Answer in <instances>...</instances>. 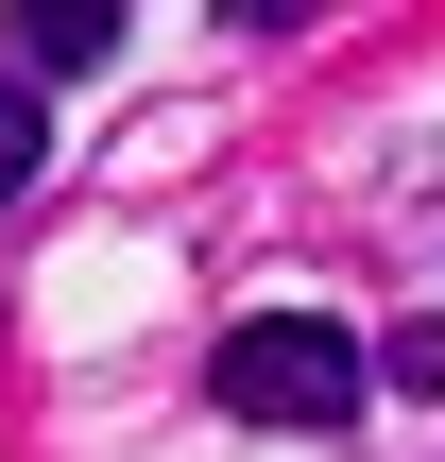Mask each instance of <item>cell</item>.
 <instances>
[{
    "label": "cell",
    "instance_id": "6da1fadb",
    "mask_svg": "<svg viewBox=\"0 0 445 462\" xmlns=\"http://www.w3.org/2000/svg\"><path fill=\"white\" fill-rule=\"evenodd\" d=\"M206 394H223L240 429H343V411L377 394V360H360V326H326V309H257V326H223Z\"/></svg>",
    "mask_w": 445,
    "mask_h": 462
},
{
    "label": "cell",
    "instance_id": "7a4b0ae2",
    "mask_svg": "<svg viewBox=\"0 0 445 462\" xmlns=\"http://www.w3.org/2000/svg\"><path fill=\"white\" fill-rule=\"evenodd\" d=\"M0 34H17L34 69H103V51H120V0H17Z\"/></svg>",
    "mask_w": 445,
    "mask_h": 462
},
{
    "label": "cell",
    "instance_id": "3957f363",
    "mask_svg": "<svg viewBox=\"0 0 445 462\" xmlns=\"http://www.w3.org/2000/svg\"><path fill=\"white\" fill-rule=\"evenodd\" d=\"M34 154H51V120H34V86H0V206L34 189Z\"/></svg>",
    "mask_w": 445,
    "mask_h": 462
},
{
    "label": "cell",
    "instance_id": "277c9868",
    "mask_svg": "<svg viewBox=\"0 0 445 462\" xmlns=\"http://www.w3.org/2000/svg\"><path fill=\"white\" fill-rule=\"evenodd\" d=\"M394 394H445V326H412V343H394Z\"/></svg>",
    "mask_w": 445,
    "mask_h": 462
}]
</instances>
